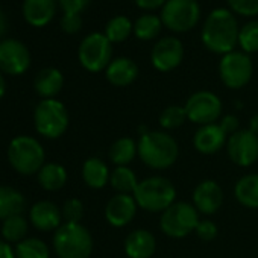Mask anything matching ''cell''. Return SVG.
Here are the masks:
<instances>
[{
  "mask_svg": "<svg viewBox=\"0 0 258 258\" xmlns=\"http://www.w3.org/2000/svg\"><path fill=\"white\" fill-rule=\"evenodd\" d=\"M238 31L240 28L232 11L226 8H216L205 19L201 38L205 49L223 56L232 52L238 44Z\"/></svg>",
  "mask_w": 258,
  "mask_h": 258,
  "instance_id": "1",
  "label": "cell"
},
{
  "mask_svg": "<svg viewBox=\"0 0 258 258\" xmlns=\"http://www.w3.org/2000/svg\"><path fill=\"white\" fill-rule=\"evenodd\" d=\"M137 145L140 160L154 170L172 167L179 155L176 140L166 131H146L140 136Z\"/></svg>",
  "mask_w": 258,
  "mask_h": 258,
  "instance_id": "2",
  "label": "cell"
},
{
  "mask_svg": "<svg viewBox=\"0 0 258 258\" xmlns=\"http://www.w3.org/2000/svg\"><path fill=\"white\" fill-rule=\"evenodd\" d=\"M139 208L151 213H163L176 199V188L164 176H149L139 182L134 195Z\"/></svg>",
  "mask_w": 258,
  "mask_h": 258,
  "instance_id": "3",
  "label": "cell"
},
{
  "mask_svg": "<svg viewBox=\"0 0 258 258\" xmlns=\"http://www.w3.org/2000/svg\"><path fill=\"white\" fill-rule=\"evenodd\" d=\"M53 249L58 258H90L93 237L81 223H62L53 235Z\"/></svg>",
  "mask_w": 258,
  "mask_h": 258,
  "instance_id": "4",
  "label": "cell"
},
{
  "mask_svg": "<svg viewBox=\"0 0 258 258\" xmlns=\"http://www.w3.org/2000/svg\"><path fill=\"white\" fill-rule=\"evenodd\" d=\"M44 149L34 137L19 136L8 146V161L20 175L38 173L44 166Z\"/></svg>",
  "mask_w": 258,
  "mask_h": 258,
  "instance_id": "5",
  "label": "cell"
},
{
  "mask_svg": "<svg viewBox=\"0 0 258 258\" xmlns=\"http://www.w3.org/2000/svg\"><path fill=\"white\" fill-rule=\"evenodd\" d=\"M34 124L40 136L50 140L59 139L69 127L67 108L56 99H43L34 111Z\"/></svg>",
  "mask_w": 258,
  "mask_h": 258,
  "instance_id": "6",
  "label": "cell"
},
{
  "mask_svg": "<svg viewBox=\"0 0 258 258\" xmlns=\"http://www.w3.org/2000/svg\"><path fill=\"white\" fill-rule=\"evenodd\" d=\"M199 220V211L193 204L175 202L161 213L160 228L167 237L182 238L195 232Z\"/></svg>",
  "mask_w": 258,
  "mask_h": 258,
  "instance_id": "7",
  "label": "cell"
},
{
  "mask_svg": "<svg viewBox=\"0 0 258 258\" xmlns=\"http://www.w3.org/2000/svg\"><path fill=\"white\" fill-rule=\"evenodd\" d=\"M163 26L176 34L191 31L201 19L198 0H167L160 16Z\"/></svg>",
  "mask_w": 258,
  "mask_h": 258,
  "instance_id": "8",
  "label": "cell"
},
{
  "mask_svg": "<svg viewBox=\"0 0 258 258\" xmlns=\"http://www.w3.org/2000/svg\"><path fill=\"white\" fill-rule=\"evenodd\" d=\"M78 58L87 72L99 73L106 70L112 61V43L105 37V34L93 32L82 40L78 50Z\"/></svg>",
  "mask_w": 258,
  "mask_h": 258,
  "instance_id": "9",
  "label": "cell"
},
{
  "mask_svg": "<svg viewBox=\"0 0 258 258\" xmlns=\"http://www.w3.org/2000/svg\"><path fill=\"white\" fill-rule=\"evenodd\" d=\"M253 73V64L247 53L232 50L222 56L219 75L222 82L231 90H240L249 84Z\"/></svg>",
  "mask_w": 258,
  "mask_h": 258,
  "instance_id": "10",
  "label": "cell"
},
{
  "mask_svg": "<svg viewBox=\"0 0 258 258\" xmlns=\"http://www.w3.org/2000/svg\"><path fill=\"white\" fill-rule=\"evenodd\" d=\"M187 118L199 126L217 123L222 115V102L213 91L201 90L193 93L185 102Z\"/></svg>",
  "mask_w": 258,
  "mask_h": 258,
  "instance_id": "11",
  "label": "cell"
},
{
  "mask_svg": "<svg viewBox=\"0 0 258 258\" xmlns=\"http://www.w3.org/2000/svg\"><path fill=\"white\" fill-rule=\"evenodd\" d=\"M226 152L229 160L240 167L255 164L258 160V136L249 129H238L228 137Z\"/></svg>",
  "mask_w": 258,
  "mask_h": 258,
  "instance_id": "12",
  "label": "cell"
},
{
  "mask_svg": "<svg viewBox=\"0 0 258 258\" xmlns=\"http://www.w3.org/2000/svg\"><path fill=\"white\" fill-rule=\"evenodd\" d=\"M31 66V53L28 47L14 38L0 41V72L19 76L28 72Z\"/></svg>",
  "mask_w": 258,
  "mask_h": 258,
  "instance_id": "13",
  "label": "cell"
},
{
  "mask_svg": "<svg viewBox=\"0 0 258 258\" xmlns=\"http://www.w3.org/2000/svg\"><path fill=\"white\" fill-rule=\"evenodd\" d=\"M184 59V46L176 37H164L155 43L151 52L152 66L163 73L175 70Z\"/></svg>",
  "mask_w": 258,
  "mask_h": 258,
  "instance_id": "14",
  "label": "cell"
},
{
  "mask_svg": "<svg viewBox=\"0 0 258 258\" xmlns=\"http://www.w3.org/2000/svg\"><path fill=\"white\" fill-rule=\"evenodd\" d=\"M137 210L139 205L133 195L115 193L105 207V219L111 226L123 228L134 220Z\"/></svg>",
  "mask_w": 258,
  "mask_h": 258,
  "instance_id": "15",
  "label": "cell"
},
{
  "mask_svg": "<svg viewBox=\"0 0 258 258\" xmlns=\"http://www.w3.org/2000/svg\"><path fill=\"white\" fill-rule=\"evenodd\" d=\"M223 202V191L220 185L213 179L199 182L193 191V205L202 214H214Z\"/></svg>",
  "mask_w": 258,
  "mask_h": 258,
  "instance_id": "16",
  "label": "cell"
},
{
  "mask_svg": "<svg viewBox=\"0 0 258 258\" xmlns=\"http://www.w3.org/2000/svg\"><path fill=\"white\" fill-rule=\"evenodd\" d=\"M226 142H228V136L223 133V129L220 127L219 123L199 126L193 137L195 149L204 155H213L219 152L223 146H226Z\"/></svg>",
  "mask_w": 258,
  "mask_h": 258,
  "instance_id": "17",
  "label": "cell"
},
{
  "mask_svg": "<svg viewBox=\"0 0 258 258\" xmlns=\"http://www.w3.org/2000/svg\"><path fill=\"white\" fill-rule=\"evenodd\" d=\"M29 219L40 231H56L61 226L62 213L56 204L50 201H40L31 208Z\"/></svg>",
  "mask_w": 258,
  "mask_h": 258,
  "instance_id": "18",
  "label": "cell"
},
{
  "mask_svg": "<svg viewBox=\"0 0 258 258\" xmlns=\"http://www.w3.org/2000/svg\"><path fill=\"white\" fill-rule=\"evenodd\" d=\"M157 250V238L148 229H136L124 240V253L129 258H152Z\"/></svg>",
  "mask_w": 258,
  "mask_h": 258,
  "instance_id": "19",
  "label": "cell"
},
{
  "mask_svg": "<svg viewBox=\"0 0 258 258\" xmlns=\"http://www.w3.org/2000/svg\"><path fill=\"white\" fill-rule=\"evenodd\" d=\"M105 76L114 87H127L137 79L139 66L131 58L120 56L109 62L105 70Z\"/></svg>",
  "mask_w": 258,
  "mask_h": 258,
  "instance_id": "20",
  "label": "cell"
},
{
  "mask_svg": "<svg viewBox=\"0 0 258 258\" xmlns=\"http://www.w3.org/2000/svg\"><path fill=\"white\" fill-rule=\"evenodd\" d=\"M56 14V0H25L23 17L35 28L49 25Z\"/></svg>",
  "mask_w": 258,
  "mask_h": 258,
  "instance_id": "21",
  "label": "cell"
},
{
  "mask_svg": "<svg viewBox=\"0 0 258 258\" xmlns=\"http://www.w3.org/2000/svg\"><path fill=\"white\" fill-rule=\"evenodd\" d=\"M62 85H64V76L55 67H46L40 70L34 81L35 91L43 99H55V96H58L59 91L62 90Z\"/></svg>",
  "mask_w": 258,
  "mask_h": 258,
  "instance_id": "22",
  "label": "cell"
},
{
  "mask_svg": "<svg viewBox=\"0 0 258 258\" xmlns=\"http://www.w3.org/2000/svg\"><path fill=\"white\" fill-rule=\"evenodd\" d=\"M109 178H111V172L100 158L91 157L84 163L82 179L90 188H94V190L103 188L109 182Z\"/></svg>",
  "mask_w": 258,
  "mask_h": 258,
  "instance_id": "23",
  "label": "cell"
},
{
  "mask_svg": "<svg viewBox=\"0 0 258 258\" xmlns=\"http://www.w3.org/2000/svg\"><path fill=\"white\" fill-rule=\"evenodd\" d=\"M26 207V199L25 196L7 185H0V219L7 220L13 216L22 214V211Z\"/></svg>",
  "mask_w": 258,
  "mask_h": 258,
  "instance_id": "24",
  "label": "cell"
},
{
  "mask_svg": "<svg viewBox=\"0 0 258 258\" xmlns=\"http://www.w3.org/2000/svg\"><path fill=\"white\" fill-rule=\"evenodd\" d=\"M234 195L238 204L246 208H258V173L241 176L234 187Z\"/></svg>",
  "mask_w": 258,
  "mask_h": 258,
  "instance_id": "25",
  "label": "cell"
},
{
  "mask_svg": "<svg viewBox=\"0 0 258 258\" xmlns=\"http://www.w3.org/2000/svg\"><path fill=\"white\" fill-rule=\"evenodd\" d=\"M136 155H139V145L131 137H121L109 148V160L115 164V167L127 166L133 163Z\"/></svg>",
  "mask_w": 258,
  "mask_h": 258,
  "instance_id": "26",
  "label": "cell"
},
{
  "mask_svg": "<svg viewBox=\"0 0 258 258\" xmlns=\"http://www.w3.org/2000/svg\"><path fill=\"white\" fill-rule=\"evenodd\" d=\"M38 182L47 191L61 190L67 182V170L58 163H47L38 172Z\"/></svg>",
  "mask_w": 258,
  "mask_h": 258,
  "instance_id": "27",
  "label": "cell"
},
{
  "mask_svg": "<svg viewBox=\"0 0 258 258\" xmlns=\"http://www.w3.org/2000/svg\"><path fill=\"white\" fill-rule=\"evenodd\" d=\"M139 179L134 173L133 169H129L127 166H118L111 172V178H109V184L111 187L117 191V193H123V195H134L137 185H139Z\"/></svg>",
  "mask_w": 258,
  "mask_h": 258,
  "instance_id": "28",
  "label": "cell"
},
{
  "mask_svg": "<svg viewBox=\"0 0 258 258\" xmlns=\"http://www.w3.org/2000/svg\"><path fill=\"white\" fill-rule=\"evenodd\" d=\"M134 34V23L126 16H115L108 20L105 26V37L114 43H123L129 38V35Z\"/></svg>",
  "mask_w": 258,
  "mask_h": 258,
  "instance_id": "29",
  "label": "cell"
},
{
  "mask_svg": "<svg viewBox=\"0 0 258 258\" xmlns=\"http://www.w3.org/2000/svg\"><path fill=\"white\" fill-rule=\"evenodd\" d=\"M163 29V22L155 14H143L134 23V34L142 41H151L160 35Z\"/></svg>",
  "mask_w": 258,
  "mask_h": 258,
  "instance_id": "30",
  "label": "cell"
},
{
  "mask_svg": "<svg viewBox=\"0 0 258 258\" xmlns=\"http://www.w3.org/2000/svg\"><path fill=\"white\" fill-rule=\"evenodd\" d=\"M16 258H49L50 250L49 246L40 240V238H25L20 243H17L16 249Z\"/></svg>",
  "mask_w": 258,
  "mask_h": 258,
  "instance_id": "31",
  "label": "cell"
},
{
  "mask_svg": "<svg viewBox=\"0 0 258 258\" xmlns=\"http://www.w3.org/2000/svg\"><path fill=\"white\" fill-rule=\"evenodd\" d=\"M26 234H28V220L22 214L13 216V217L4 220L2 237L5 238V241L20 243L22 240H25Z\"/></svg>",
  "mask_w": 258,
  "mask_h": 258,
  "instance_id": "32",
  "label": "cell"
},
{
  "mask_svg": "<svg viewBox=\"0 0 258 258\" xmlns=\"http://www.w3.org/2000/svg\"><path fill=\"white\" fill-rule=\"evenodd\" d=\"M238 46L247 55L258 52V20H250L240 28Z\"/></svg>",
  "mask_w": 258,
  "mask_h": 258,
  "instance_id": "33",
  "label": "cell"
},
{
  "mask_svg": "<svg viewBox=\"0 0 258 258\" xmlns=\"http://www.w3.org/2000/svg\"><path fill=\"white\" fill-rule=\"evenodd\" d=\"M187 120L188 118H187L185 108L179 106V105H170V106L164 108L163 112L160 114V124L164 129H167V131L181 127Z\"/></svg>",
  "mask_w": 258,
  "mask_h": 258,
  "instance_id": "34",
  "label": "cell"
},
{
  "mask_svg": "<svg viewBox=\"0 0 258 258\" xmlns=\"http://www.w3.org/2000/svg\"><path fill=\"white\" fill-rule=\"evenodd\" d=\"M61 213L66 223H81V219L84 217V204L79 199L72 198L66 201L61 208Z\"/></svg>",
  "mask_w": 258,
  "mask_h": 258,
  "instance_id": "35",
  "label": "cell"
},
{
  "mask_svg": "<svg viewBox=\"0 0 258 258\" xmlns=\"http://www.w3.org/2000/svg\"><path fill=\"white\" fill-rule=\"evenodd\" d=\"M232 13L243 17L258 16V0H226Z\"/></svg>",
  "mask_w": 258,
  "mask_h": 258,
  "instance_id": "36",
  "label": "cell"
},
{
  "mask_svg": "<svg viewBox=\"0 0 258 258\" xmlns=\"http://www.w3.org/2000/svg\"><path fill=\"white\" fill-rule=\"evenodd\" d=\"M196 235L202 240V241H211L217 237V225L208 219L205 220H199L196 229H195Z\"/></svg>",
  "mask_w": 258,
  "mask_h": 258,
  "instance_id": "37",
  "label": "cell"
},
{
  "mask_svg": "<svg viewBox=\"0 0 258 258\" xmlns=\"http://www.w3.org/2000/svg\"><path fill=\"white\" fill-rule=\"evenodd\" d=\"M61 28L66 34H78L82 28L81 14H64L61 19Z\"/></svg>",
  "mask_w": 258,
  "mask_h": 258,
  "instance_id": "38",
  "label": "cell"
},
{
  "mask_svg": "<svg viewBox=\"0 0 258 258\" xmlns=\"http://www.w3.org/2000/svg\"><path fill=\"white\" fill-rule=\"evenodd\" d=\"M91 0H59V7L64 14H81Z\"/></svg>",
  "mask_w": 258,
  "mask_h": 258,
  "instance_id": "39",
  "label": "cell"
},
{
  "mask_svg": "<svg viewBox=\"0 0 258 258\" xmlns=\"http://www.w3.org/2000/svg\"><path fill=\"white\" fill-rule=\"evenodd\" d=\"M220 127L223 129V133L229 137V136H232L234 133H237L238 131V118L235 117V115H232V114H228V115H225V117H222V120H220Z\"/></svg>",
  "mask_w": 258,
  "mask_h": 258,
  "instance_id": "40",
  "label": "cell"
},
{
  "mask_svg": "<svg viewBox=\"0 0 258 258\" xmlns=\"http://www.w3.org/2000/svg\"><path fill=\"white\" fill-rule=\"evenodd\" d=\"M134 2L143 11H155L163 8L167 0H134Z\"/></svg>",
  "mask_w": 258,
  "mask_h": 258,
  "instance_id": "41",
  "label": "cell"
},
{
  "mask_svg": "<svg viewBox=\"0 0 258 258\" xmlns=\"http://www.w3.org/2000/svg\"><path fill=\"white\" fill-rule=\"evenodd\" d=\"M0 258H16L14 249L5 240H0Z\"/></svg>",
  "mask_w": 258,
  "mask_h": 258,
  "instance_id": "42",
  "label": "cell"
},
{
  "mask_svg": "<svg viewBox=\"0 0 258 258\" xmlns=\"http://www.w3.org/2000/svg\"><path fill=\"white\" fill-rule=\"evenodd\" d=\"M249 131H252L253 134L258 136V112L255 115H252V118L249 121Z\"/></svg>",
  "mask_w": 258,
  "mask_h": 258,
  "instance_id": "43",
  "label": "cell"
},
{
  "mask_svg": "<svg viewBox=\"0 0 258 258\" xmlns=\"http://www.w3.org/2000/svg\"><path fill=\"white\" fill-rule=\"evenodd\" d=\"M5 91H7V82H5V78H4L2 72H0V99L5 96Z\"/></svg>",
  "mask_w": 258,
  "mask_h": 258,
  "instance_id": "44",
  "label": "cell"
},
{
  "mask_svg": "<svg viewBox=\"0 0 258 258\" xmlns=\"http://www.w3.org/2000/svg\"><path fill=\"white\" fill-rule=\"evenodd\" d=\"M5 29H7V22H5V16H4V13H2V11H0V37L4 35Z\"/></svg>",
  "mask_w": 258,
  "mask_h": 258,
  "instance_id": "45",
  "label": "cell"
}]
</instances>
